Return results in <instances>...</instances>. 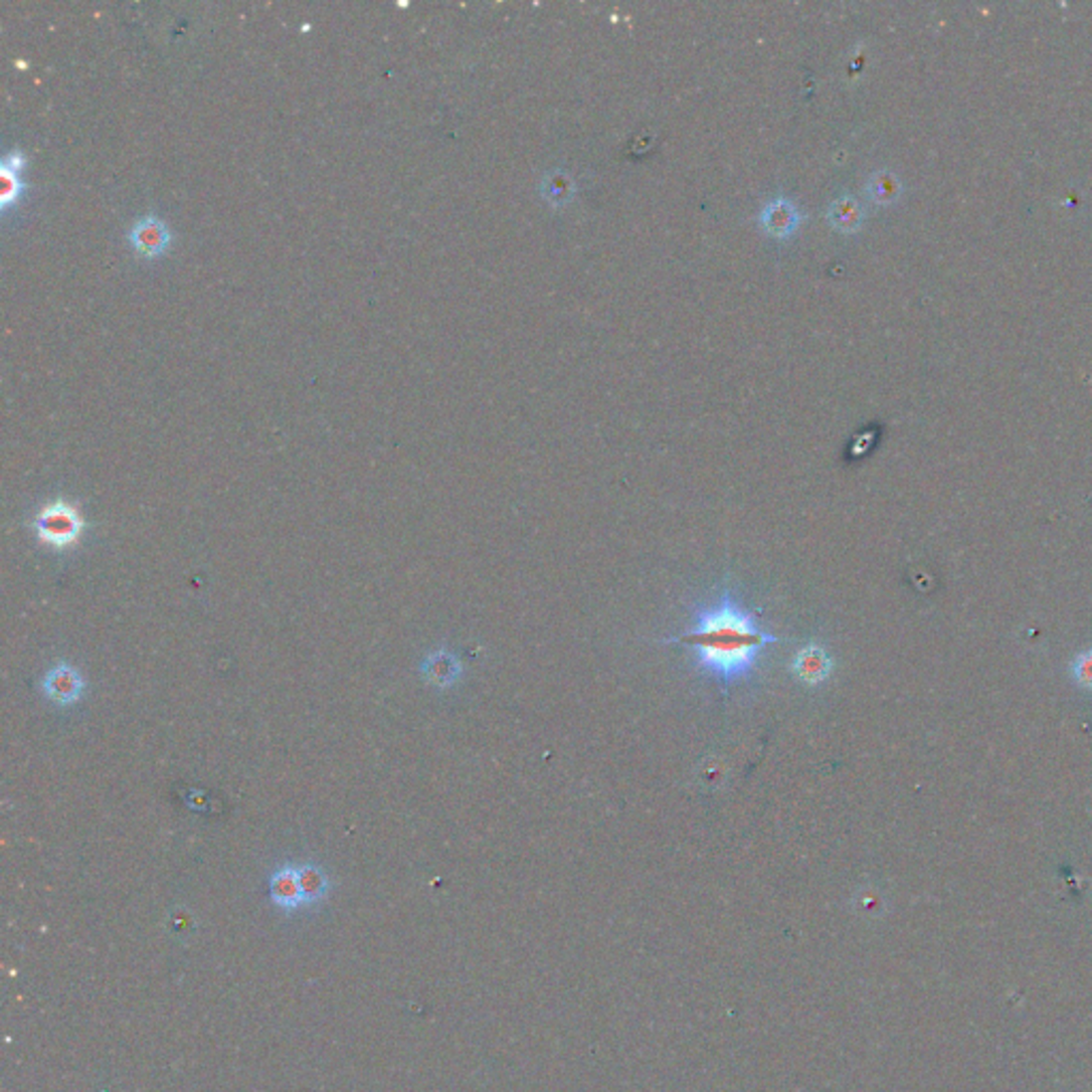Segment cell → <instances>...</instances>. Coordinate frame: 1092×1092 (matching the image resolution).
<instances>
[{"mask_svg":"<svg viewBox=\"0 0 1092 1092\" xmlns=\"http://www.w3.org/2000/svg\"><path fill=\"white\" fill-rule=\"evenodd\" d=\"M832 220L840 227H855V225H858V220H860L858 203L851 201V199L836 203L834 210H832Z\"/></svg>","mask_w":1092,"mask_h":1092,"instance_id":"cell-10","label":"cell"},{"mask_svg":"<svg viewBox=\"0 0 1092 1092\" xmlns=\"http://www.w3.org/2000/svg\"><path fill=\"white\" fill-rule=\"evenodd\" d=\"M873 195L877 201H892L898 195V182L890 173H879L873 180Z\"/></svg>","mask_w":1092,"mask_h":1092,"instance_id":"cell-12","label":"cell"},{"mask_svg":"<svg viewBox=\"0 0 1092 1092\" xmlns=\"http://www.w3.org/2000/svg\"><path fill=\"white\" fill-rule=\"evenodd\" d=\"M1073 676H1075L1077 685L1084 687V689H1092V648H1088L1086 653L1075 657Z\"/></svg>","mask_w":1092,"mask_h":1092,"instance_id":"cell-11","label":"cell"},{"mask_svg":"<svg viewBox=\"0 0 1092 1092\" xmlns=\"http://www.w3.org/2000/svg\"><path fill=\"white\" fill-rule=\"evenodd\" d=\"M24 165L26 156L20 150H11L3 156V165H0V203H3V210H9L24 195V182L20 175Z\"/></svg>","mask_w":1092,"mask_h":1092,"instance_id":"cell-8","label":"cell"},{"mask_svg":"<svg viewBox=\"0 0 1092 1092\" xmlns=\"http://www.w3.org/2000/svg\"><path fill=\"white\" fill-rule=\"evenodd\" d=\"M758 617L760 611L745 609L732 594L723 592L715 602L693 609L691 630L666 642L696 648L693 670L711 676L728 691L754 676L766 646L781 642L775 634L760 628Z\"/></svg>","mask_w":1092,"mask_h":1092,"instance_id":"cell-1","label":"cell"},{"mask_svg":"<svg viewBox=\"0 0 1092 1092\" xmlns=\"http://www.w3.org/2000/svg\"><path fill=\"white\" fill-rule=\"evenodd\" d=\"M128 242L132 250L143 259H156L167 253L171 246V231L156 216L139 218L137 223H132L128 231Z\"/></svg>","mask_w":1092,"mask_h":1092,"instance_id":"cell-4","label":"cell"},{"mask_svg":"<svg viewBox=\"0 0 1092 1092\" xmlns=\"http://www.w3.org/2000/svg\"><path fill=\"white\" fill-rule=\"evenodd\" d=\"M299 881H301V890L305 898V907H314L322 903L331 890L327 873H324V870L314 862L299 864Z\"/></svg>","mask_w":1092,"mask_h":1092,"instance_id":"cell-9","label":"cell"},{"mask_svg":"<svg viewBox=\"0 0 1092 1092\" xmlns=\"http://www.w3.org/2000/svg\"><path fill=\"white\" fill-rule=\"evenodd\" d=\"M792 670L794 674L801 678L803 683L807 685H819L823 683L825 678L830 676L832 672V659L828 655V651L821 644H816V642H809L805 644L799 653H796L794 657V663H792Z\"/></svg>","mask_w":1092,"mask_h":1092,"instance_id":"cell-7","label":"cell"},{"mask_svg":"<svg viewBox=\"0 0 1092 1092\" xmlns=\"http://www.w3.org/2000/svg\"><path fill=\"white\" fill-rule=\"evenodd\" d=\"M41 689L46 693V698L52 700L54 704L71 706L82 700L86 683H84L82 672L76 666H71L67 661H58L56 666L43 676Z\"/></svg>","mask_w":1092,"mask_h":1092,"instance_id":"cell-3","label":"cell"},{"mask_svg":"<svg viewBox=\"0 0 1092 1092\" xmlns=\"http://www.w3.org/2000/svg\"><path fill=\"white\" fill-rule=\"evenodd\" d=\"M270 896L277 909L294 913L305 907V898L299 881V866L284 864L279 866L270 879Z\"/></svg>","mask_w":1092,"mask_h":1092,"instance_id":"cell-5","label":"cell"},{"mask_svg":"<svg viewBox=\"0 0 1092 1092\" xmlns=\"http://www.w3.org/2000/svg\"><path fill=\"white\" fill-rule=\"evenodd\" d=\"M86 527L84 516L80 510L69 504L65 499L50 501L43 506L35 516V529L37 536L43 544L54 546V549H67V546L76 544Z\"/></svg>","mask_w":1092,"mask_h":1092,"instance_id":"cell-2","label":"cell"},{"mask_svg":"<svg viewBox=\"0 0 1092 1092\" xmlns=\"http://www.w3.org/2000/svg\"><path fill=\"white\" fill-rule=\"evenodd\" d=\"M463 666L459 657L451 653L449 648H436L421 661V674L430 685L438 689H449L461 678Z\"/></svg>","mask_w":1092,"mask_h":1092,"instance_id":"cell-6","label":"cell"}]
</instances>
